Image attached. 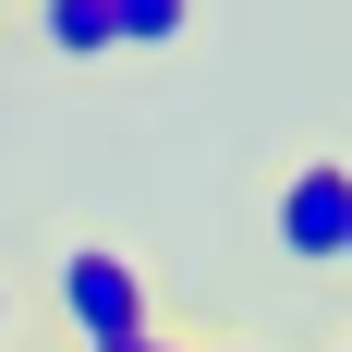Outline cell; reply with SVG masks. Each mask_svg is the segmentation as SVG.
Segmentation results:
<instances>
[{
  "instance_id": "cell-5",
  "label": "cell",
  "mask_w": 352,
  "mask_h": 352,
  "mask_svg": "<svg viewBox=\"0 0 352 352\" xmlns=\"http://www.w3.org/2000/svg\"><path fill=\"white\" fill-rule=\"evenodd\" d=\"M109 352H195V340H182L170 316H158V328H146V340H109Z\"/></svg>"
},
{
  "instance_id": "cell-6",
  "label": "cell",
  "mask_w": 352,
  "mask_h": 352,
  "mask_svg": "<svg viewBox=\"0 0 352 352\" xmlns=\"http://www.w3.org/2000/svg\"><path fill=\"white\" fill-rule=\"evenodd\" d=\"M12 316H25V292H12V267H0V352H12Z\"/></svg>"
},
{
  "instance_id": "cell-8",
  "label": "cell",
  "mask_w": 352,
  "mask_h": 352,
  "mask_svg": "<svg viewBox=\"0 0 352 352\" xmlns=\"http://www.w3.org/2000/svg\"><path fill=\"white\" fill-rule=\"evenodd\" d=\"M195 352H267V340H195Z\"/></svg>"
},
{
  "instance_id": "cell-1",
  "label": "cell",
  "mask_w": 352,
  "mask_h": 352,
  "mask_svg": "<svg viewBox=\"0 0 352 352\" xmlns=\"http://www.w3.org/2000/svg\"><path fill=\"white\" fill-rule=\"evenodd\" d=\"M49 316L73 328V352H109V340H146L158 328V280H146L134 243H61V267H49Z\"/></svg>"
},
{
  "instance_id": "cell-3",
  "label": "cell",
  "mask_w": 352,
  "mask_h": 352,
  "mask_svg": "<svg viewBox=\"0 0 352 352\" xmlns=\"http://www.w3.org/2000/svg\"><path fill=\"white\" fill-rule=\"evenodd\" d=\"M25 36L49 49V61H109V49H122L109 0H36V12H25Z\"/></svg>"
},
{
  "instance_id": "cell-4",
  "label": "cell",
  "mask_w": 352,
  "mask_h": 352,
  "mask_svg": "<svg viewBox=\"0 0 352 352\" xmlns=\"http://www.w3.org/2000/svg\"><path fill=\"white\" fill-rule=\"evenodd\" d=\"M109 25H122V49H182L195 36V0H109Z\"/></svg>"
},
{
  "instance_id": "cell-9",
  "label": "cell",
  "mask_w": 352,
  "mask_h": 352,
  "mask_svg": "<svg viewBox=\"0 0 352 352\" xmlns=\"http://www.w3.org/2000/svg\"><path fill=\"white\" fill-rule=\"evenodd\" d=\"M340 280H352V231H340Z\"/></svg>"
},
{
  "instance_id": "cell-2",
  "label": "cell",
  "mask_w": 352,
  "mask_h": 352,
  "mask_svg": "<svg viewBox=\"0 0 352 352\" xmlns=\"http://www.w3.org/2000/svg\"><path fill=\"white\" fill-rule=\"evenodd\" d=\"M340 231H352V146H292L267 170V243L304 280H340Z\"/></svg>"
},
{
  "instance_id": "cell-7",
  "label": "cell",
  "mask_w": 352,
  "mask_h": 352,
  "mask_svg": "<svg viewBox=\"0 0 352 352\" xmlns=\"http://www.w3.org/2000/svg\"><path fill=\"white\" fill-rule=\"evenodd\" d=\"M316 352H352V316H340V328H328V340H316Z\"/></svg>"
}]
</instances>
